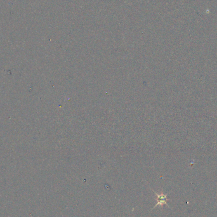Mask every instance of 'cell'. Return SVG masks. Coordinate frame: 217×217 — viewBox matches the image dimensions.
Here are the masks:
<instances>
[{"instance_id": "cell-1", "label": "cell", "mask_w": 217, "mask_h": 217, "mask_svg": "<svg viewBox=\"0 0 217 217\" xmlns=\"http://www.w3.org/2000/svg\"><path fill=\"white\" fill-rule=\"evenodd\" d=\"M154 193L157 195V202H158L157 205L155 206L154 207H156L158 205H163L164 204H167L166 202H167V201H168V199H167V195L166 194H164L163 193L159 194L156 193V192H154Z\"/></svg>"}]
</instances>
